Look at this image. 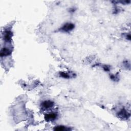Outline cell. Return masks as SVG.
<instances>
[{"label":"cell","mask_w":131,"mask_h":131,"mask_svg":"<svg viewBox=\"0 0 131 131\" xmlns=\"http://www.w3.org/2000/svg\"><path fill=\"white\" fill-rule=\"evenodd\" d=\"M74 27L75 25L74 24L71 23H67L60 28L59 30L64 32H69L73 30Z\"/></svg>","instance_id":"1"},{"label":"cell","mask_w":131,"mask_h":131,"mask_svg":"<svg viewBox=\"0 0 131 131\" xmlns=\"http://www.w3.org/2000/svg\"><path fill=\"white\" fill-rule=\"evenodd\" d=\"M57 117V114L55 113H50L48 114H46L44 116L45 120L47 122H51L55 120Z\"/></svg>","instance_id":"2"},{"label":"cell","mask_w":131,"mask_h":131,"mask_svg":"<svg viewBox=\"0 0 131 131\" xmlns=\"http://www.w3.org/2000/svg\"><path fill=\"white\" fill-rule=\"evenodd\" d=\"M117 115L119 118L123 119H127L130 117V114L128 113L124 108L121 109L117 113Z\"/></svg>","instance_id":"3"},{"label":"cell","mask_w":131,"mask_h":131,"mask_svg":"<svg viewBox=\"0 0 131 131\" xmlns=\"http://www.w3.org/2000/svg\"><path fill=\"white\" fill-rule=\"evenodd\" d=\"M13 33L10 30H6L4 33V39L5 41L7 42H10L12 40Z\"/></svg>","instance_id":"4"},{"label":"cell","mask_w":131,"mask_h":131,"mask_svg":"<svg viewBox=\"0 0 131 131\" xmlns=\"http://www.w3.org/2000/svg\"><path fill=\"white\" fill-rule=\"evenodd\" d=\"M54 103L53 101H52L51 100H45L42 102L41 105L43 108L48 109L54 106Z\"/></svg>","instance_id":"5"},{"label":"cell","mask_w":131,"mask_h":131,"mask_svg":"<svg viewBox=\"0 0 131 131\" xmlns=\"http://www.w3.org/2000/svg\"><path fill=\"white\" fill-rule=\"evenodd\" d=\"M12 51L9 49L8 48H3L0 52V56L1 57H4V56H8L11 54Z\"/></svg>","instance_id":"6"},{"label":"cell","mask_w":131,"mask_h":131,"mask_svg":"<svg viewBox=\"0 0 131 131\" xmlns=\"http://www.w3.org/2000/svg\"><path fill=\"white\" fill-rule=\"evenodd\" d=\"M53 129L56 131H65V130L68 131V130H71V129L70 128L64 126H63V125L56 126L53 128Z\"/></svg>","instance_id":"7"},{"label":"cell","mask_w":131,"mask_h":131,"mask_svg":"<svg viewBox=\"0 0 131 131\" xmlns=\"http://www.w3.org/2000/svg\"><path fill=\"white\" fill-rule=\"evenodd\" d=\"M59 76L61 77H62L63 78L68 79L70 77V76L68 73L64 72H59Z\"/></svg>","instance_id":"8"},{"label":"cell","mask_w":131,"mask_h":131,"mask_svg":"<svg viewBox=\"0 0 131 131\" xmlns=\"http://www.w3.org/2000/svg\"><path fill=\"white\" fill-rule=\"evenodd\" d=\"M110 78H111V79H112L113 80H114L115 81H117L119 80V78H118L119 77H118L117 74H116L115 75H111L110 76Z\"/></svg>","instance_id":"9"},{"label":"cell","mask_w":131,"mask_h":131,"mask_svg":"<svg viewBox=\"0 0 131 131\" xmlns=\"http://www.w3.org/2000/svg\"><path fill=\"white\" fill-rule=\"evenodd\" d=\"M103 69L105 71H110V67L107 65L103 66Z\"/></svg>","instance_id":"10"},{"label":"cell","mask_w":131,"mask_h":131,"mask_svg":"<svg viewBox=\"0 0 131 131\" xmlns=\"http://www.w3.org/2000/svg\"><path fill=\"white\" fill-rule=\"evenodd\" d=\"M126 38H127V39L130 40V34H127L126 36Z\"/></svg>","instance_id":"11"}]
</instances>
